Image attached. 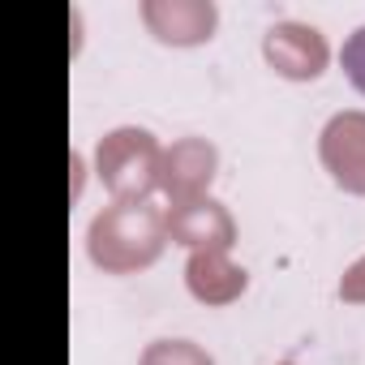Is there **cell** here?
Segmentation results:
<instances>
[{
  "instance_id": "obj_1",
  "label": "cell",
  "mask_w": 365,
  "mask_h": 365,
  "mask_svg": "<svg viewBox=\"0 0 365 365\" xmlns=\"http://www.w3.org/2000/svg\"><path fill=\"white\" fill-rule=\"evenodd\" d=\"M168 215L155 202H116L103 207L91 224V258L112 275H129L150 267L163 254Z\"/></svg>"
},
{
  "instance_id": "obj_2",
  "label": "cell",
  "mask_w": 365,
  "mask_h": 365,
  "mask_svg": "<svg viewBox=\"0 0 365 365\" xmlns=\"http://www.w3.org/2000/svg\"><path fill=\"white\" fill-rule=\"evenodd\" d=\"M95 163L116 202H146V194L163 176V150L146 129H112L99 142Z\"/></svg>"
},
{
  "instance_id": "obj_3",
  "label": "cell",
  "mask_w": 365,
  "mask_h": 365,
  "mask_svg": "<svg viewBox=\"0 0 365 365\" xmlns=\"http://www.w3.org/2000/svg\"><path fill=\"white\" fill-rule=\"evenodd\" d=\"M322 168L348 194H365V112H339L322 129Z\"/></svg>"
},
{
  "instance_id": "obj_4",
  "label": "cell",
  "mask_w": 365,
  "mask_h": 365,
  "mask_svg": "<svg viewBox=\"0 0 365 365\" xmlns=\"http://www.w3.org/2000/svg\"><path fill=\"white\" fill-rule=\"evenodd\" d=\"M215 146L207 138H180L163 150V176H159V185L163 194L176 202H194V198H207V185L215 180Z\"/></svg>"
},
{
  "instance_id": "obj_5",
  "label": "cell",
  "mask_w": 365,
  "mask_h": 365,
  "mask_svg": "<svg viewBox=\"0 0 365 365\" xmlns=\"http://www.w3.org/2000/svg\"><path fill=\"white\" fill-rule=\"evenodd\" d=\"M262 52H267L271 69L292 78V82H309V78H318L327 69V39L305 22L271 26L267 39H262Z\"/></svg>"
},
{
  "instance_id": "obj_6",
  "label": "cell",
  "mask_w": 365,
  "mask_h": 365,
  "mask_svg": "<svg viewBox=\"0 0 365 365\" xmlns=\"http://www.w3.org/2000/svg\"><path fill=\"white\" fill-rule=\"evenodd\" d=\"M168 237L190 245L194 254H202V250H224L228 254L232 241H237V224L215 198H194V202H176L168 211Z\"/></svg>"
},
{
  "instance_id": "obj_7",
  "label": "cell",
  "mask_w": 365,
  "mask_h": 365,
  "mask_svg": "<svg viewBox=\"0 0 365 365\" xmlns=\"http://www.w3.org/2000/svg\"><path fill=\"white\" fill-rule=\"evenodd\" d=\"M146 26L163 43H202L215 31V5L211 0H150L142 5Z\"/></svg>"
},
{
  "instance_id": "obj_8",
  "label": "cell",
  "mask_w": 365,
  "mask_h": 365,
  "mask_svg": "<svg viewBox=\"0 0 365 365\" xmlns=\"http://www.w3.org/2000/svg\"><path fill=\"white\" fill-rule=\"evenodd\" d=\"M185 279H190V292L202 301V305H228L245 292V271L228 262L224 250H202L190 258L185 267Z\"/></svg>"
},
{
  "instance_id": "obj_9",
  "label": "cell",
  "mask_w": 365,
  "mask_h": 365,
  "mask_svg": "<svg viewBox=\"0 0 365 365\" xmlns=\"http://www.w3.org/2000/svg\"><path fill=\"white\" fill-rule=\"evenodd\" d=\"M142 365H215V361H211V352H202L190 339H159L146 348Z\"/></svg>"
},
{
  "instance_id": "obj_10",
  "label": "cell",
  "mask_w": 365,
  "mask_h": 365,
  "mask_svg": "<svg viewBox=\"0 0 365 365\" xmlns=\"http://www.w3.org/2000/svg\"><path fill=\"white\" fill-rule=\"evenodd\" d=\"M339 61H344L348 82L365 95V26H356V31L348 35V43H344V52H339Z\"/></svg>"
},
{
  "instance_id": "obj_11",
  "label": "cell",
  "mask_w": 365,
  "mask_h": 365,
  "mask_svg": "<svg viewBox=\"0 0 365 365\" xmlns=\"http://www.w3.org/2000/svg\"><path fill=\"white\" fill-rule=\"evenodd\" d=\"M339 297H344V301H365V258H356V262L344 271V279H339Z\"/></svg>"
}]
</instances>
